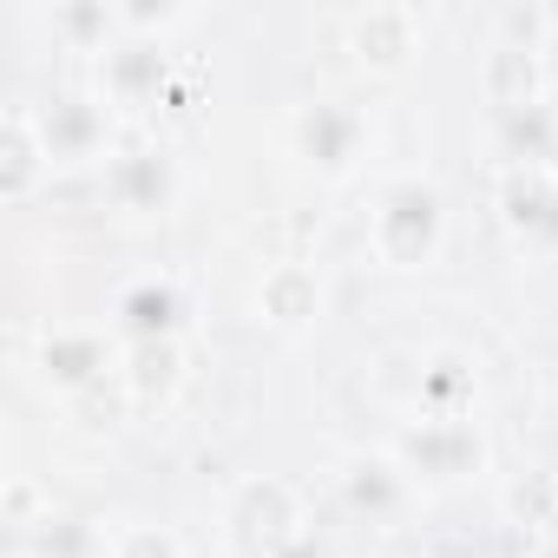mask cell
Instances as JSON below:
<instances>
[{"instance_id":"6da1fadb","label":"cell","mask_w":558,"mask_h":558,"mask_svg":"<svg viewBox=\"0 0 558 558\" xmlns=\"http://www.w3.org/2000/svg\"><path fill=\"white\" fill-rule=\"evenodd\" d=\"M447 250V197L427 171H401L368 204V256L395 276L434 269Z\"/></svg>"},{"instance_id":"7a4b0ae2","label":"cell","mask_w":558,"mask_h":558,"mask_svg":"<svg viewBox=\"0 0 558 558\" xmlns=\"http://www.w3.org/2000/svg\"><path fill=\"white\" fill-rule=\"evenodd\" d=\"M303 532H310V512H303V493L283 473H250V480L230 486L223 538H230L236 558H283Z\"/></svg>"},{"instance_id":"3957f363","label":"cell","mask_w":558,"mask_h":558,"mask_svg":"<svg viewBox=\"0 0 558 558\" xmlns=\"http://www.w3.org/2000/svg\"><path fill=\"white\" fill-rule=\"evenodd\" d=\"M493 210L519 256H558V165H499Z\"/></svg>"},{"instance_id":"277c9868","label":"cell","mask_w":558,"mask_h":558,"mask_svg":"<svg viewBox=\"0 0 558 558\" xmlns=\"http://www.w3.org/2000/svg\"><path fill=\"white\" fill-rule=\"evenodd\" d=\"M290 151L316 178H349L368 151V112L349 99H303L290 112Z\"/></svg>"},{"instance_id":"5b68a950","label":"cell","mask_w":558,"mask_h":558,"mask_svg":"<svg viewBox=\"0 0 558 558\" xmlns=\"http://www.w3.org/2000/svg\"><path fill=\"white\" fill-rule=\"evenodd\" d=\"M388 453L408 466L414 486H453V480H466V473L486 466L480 427H473V421H434V414H414V421L395 434Z\"/></svg>"},{"instance_id":"8992f818","label":"cell","mask_w":558,"mask_h":558,"mask_svg":"<svg viewBox=\"0 0 558 558\" xmlns=\"http://www.w3.org/2000/svg\"><path fill=\"white\" fill-rule=\"evenodd\" d=\"M323 303H329L323 269H316V263H296V256L269 263V269L256 276V296H250L256 323L276 329V336H310V329L323 323Z\"/></svg>"},{"instance_id":"52a82bcc","label":"cell","mask_w":558,"mask_h":558,"mask_svg":"<svg viewBox=\"0 0 558 558\" xmlns=\"http://www.w3.org/2000/svg\"><path fill=\"white\" fill-rule=\"evenodd\" d=\"M40 132H47V151H53V165L66 171V165H106L119 145H112V106L99 99V93H53L47 106H40Z\"/></svg>"},{"instance_id":"ba28073f","label":"cell","mask_w":558,"mask_h":558,"mask_svg":"<svg viewBox=\"0 0 558 558\" xmlns=\"http://www.w3.org/2000/svg\"><path fill=\"white\" fill-rule=\"evenodd\" d=\"M99 184H106V204L119 217H165L178 204V165L158 145H119L106 158Z\"/></svg>"},{"instance_id":"9c48e42d","label":"cell","mask_w":558,"mask_h":558,"mask_svg":"<svg viewBox=\"0 0 558 558\" xmlns=\"http://www.w3.org/2000/svg\"><path fill=\"white\" fill-rule=\"evenodd\" d=\"M342 40H349L355 66H368V73H408V66L421 60V40H427V34H421V14H414V8L381 0V8L349 14Z\"/></svg>"},{"instance_id":"30bf717a","label":"cell","mask_w":558,"mask_h":558,"mask_svg":"<svg viewBox=\"0 0 558 558\" xmlns=\"http://www.w3.org/2000/svg\"><path fill=\"white\" fill-rule=\"evenodd\" d=\"M53 151H47V132H40V112L34 106H8L0 112V204H27L47 178H53Z\"/></svg>"},{"instance_id":"8fae6325","label":"cell","mask_w":558,"mask_h":558,"mask_svg":"<svg viewBox=\"0 0 558 558\" xmlns=\"http://www.w3.org/2000/svg\"><path fill=\"white\" fill-rule=\"evenodd\" d=\"M480 99L499 119L538 112L545 106V60H538V47L532 40H493L486 60H480Z\"/></svg>"},{"instance_id":"7c38bea8","label":"cell","mask_w":558,"mask_h":558,"mask_svg":"<svg viewBox=\"0 0 558 558\" xmlns=\"http://www.w3.org/2000/svg\"><path fill=\"white\" fill-rule=\"evenodd\" d=\"M336 486H342V506L355 519H368V525L408 512V499H414V480H408V466L395 453H349L342 473H336Z\"/></svg>"},{"instance_id":"4fadbf2b","label":"cell","mask_w":558,"mask_h":558,"mask_svg":"<svg viewBox=\"0 0 558 558\" xmlns=\"http://www.w3.org/2000/svg\"><path fill=\"white\" fill-rule=\"evenodd\" d=\"M106 368H112V349L93 329H47L40 349H34V375L53 395H86V388L106 381Z\"/></svg>"},{"instance_id":"5bb4252c","label":"cell","mask_w":558,"mask_h":558,"mask_svg":"<svg viewBox=\"0 0 558 558\" xmlns=\"http://www.w3.org/2000/svg\"><path fill=\"white\" fill-rule=\"evenodd\" d=\"M112 329L132 342H178L184 329V296L178 283H165V276H145V283H125L119 303H112Z\"/></svg>"},{"instance_id":"9a60e30c","label":"cell","mask_w":558,"mask_h":558,"mask_svg":"<svg viewBox=\"0 0 558 558\" xmlns=\"http://www.w3.org/2000/svg\"><path fill=\"white\" fill-rule=\"evenodd\" d=\"M119 381H125V401L138 414L171 408L178 388H184V342H132L125 362H119Z\"/></svg>"},{"instance_id":"2e32d148","label":"cell","mask_w":558,"mask_h":558,"mask_svg":"<svg viewBox=\"0 0 558 558\" xmlns=\"http://www.w3.org/2000/svg\"><path fill=\"white\" fill-rule=\"evenodd\" d=\"M158 86H165V47H151V40H119L99 60V99L106 106L138 112V106L158 99Z\"/></svg>"},{"instance_id":"e0dca14e","label":"cell","mask_w":558,"mask_h":558,"mask_svg":"<svg viewBox=\"0 0 558 558\" xmlns=\"http://www.w3.org/2000/svg\"><path fill=\"white\" fill-rule=\"evenodd\" d=\"M421 414H434V421H466V408H473V362L460 355V349H434L427 362H421Z\"/></svg>"},{"instance_id":"ac0fdd59","label":"cell","mask_w":558,"mask_h":558,"mask_svg":"<svg viewBox=\"0 0 558 558\" xmlns=\"http://www.w3.org/2000/svg\"><path fill=\"white\" fill-rule=\"evenodd\" d=\"M47 27H53V40H66L73 53H99V60L125 40L119 8H106V0H66V8L47 14Z\"/></svg>"},{"instance_id":"d6986e66","label":"cell","mask_w":558,"mask_h":558,"mask_svg":"<svg viewBox=\"0 0 558 558\" xmlns=\"http://www.w3.org/2000/svg\"><path fill=\"white\" fill-rule=\"evenodd\" d=\"M21 545L34 558H106L112 532H99L93 519H73V512H47L34 532H21Z\"/></svg>"},{"instance_id":"ffe728a7","label":"cell","mask_w":558,"mask_h":558,"mask_svg":"<svg viewBox=\"0 0 558 558\" xmlns=\"http://www.w3.org/2000/svg\"><path fill=\"white\" fill-rule=\"evenodd\" d=\"M106 558H184V538L158 519H125V525H112Z\"/></svg>"},{"instance_id":"44dd1931","label":"cell","mask_w":558,"mask_h":558,"mask_svg":"<svg viewBox=\"0 0 558 558\" xmlns=\"http://www.w3.org/2000/svg\"><path fill=\"white\" fill-rule=\"evenodd\" d=\"M112 8H119L125 40H151V47H158V34H178V27L197 21L191 8H171V0H158V8H151V0H112Z\"/></svg>"},{"instance_id":"7402d4cb","label":"cell","mask_w":558,"mask_h":558,"mask_svg":"<svg viewBox=\"0 0 558 558\" xmlns=\"http://www.w3.org/2000/svg\"><path fill=\"white\" fill-rule=\"evenodd\" d=\"M512 512L545 538V532H558V473H532L519 493H512Z\"/></svg>"},{"instance_id":"603a6c76","label":"cell","mask_w":558,"mask_h":558,"mask_svg":"<svg viewBox=\"0 0 558 558\" xmlns=\"http://www.w3.org/2000/svg\"><path fill=\"white\" fill-rule=\"evenodd\" d=\"M525 558H558V532H545V538H532V551Z\"/></svg>"}]
</instances>
